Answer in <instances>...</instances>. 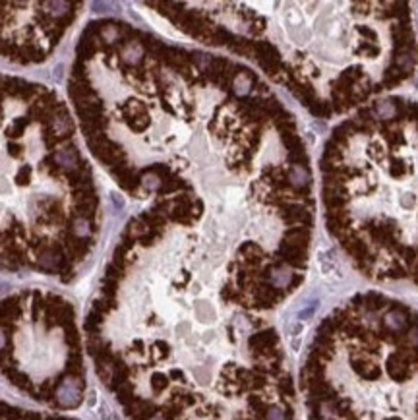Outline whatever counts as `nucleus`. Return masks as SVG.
<instances>
[{
	"label": "nucleus",
	"mask_w": 418,
	"mask_h": 420,
	"mask_svg": "<svg viewBox=\"0 0 418 420\" xmlns=\"http://www.w3.org/2000/svg\"><path fill=\"white\" fill-rule=\"evenodd\" d=\"M358 53H366L368 57H374V55H377V53H379V49H377L375 45L370 43V41H364V43L358 47Z\"/></svg>",
	"instance_id": "nucleus-12"
},
{
	"label": "nucleus",
	"mask_w": 418,
	"mask_h": 420,
	"mask_svg": "<svg viewBox=\"0 0 418 420\" xmlns=\"http://www.w3.org/2000/svg\"><path fill=\"white\" fill-rule=\"evenodd\" d=\"M389 174H391V176H395V178L403 176V174H404V165H403V163H393V165L389 167Z\"/></svg>",
	"instance_id": "nucleus-13"
},
{
	"label": "nucleus",
	"mask_w": 418,
	"mask_h": 420,
	"mask_svg": "<svg viewBox=\"0 0 418 420\" xmlns=\"http://www.w3.org/2000/svg\"><path fill=\"white\" fill-rule=\"evenodd\" d=\"M70 107L0 74V267L72 279L95 252L101 200Z\"/></svg>",
	"instance_id": "nucleus-2"
},
{
	"label": "nucleus",
	"mask_w": 418,
	"mask_h": 420,
	"mask_svg": "<svg viewBox=\"0 0 418 420\" xmlns=\"http://www.w3.org/2000/svg\"><path fill=\"white\" fill-rule=\"evenodd\" d=\"M82 8L80 2H0V58L28 66L45 62Z\"/></svg>",
	"instance_id": "nucleus-4"
},
{
	"label": "nucleus",
	"mask_w": 418,
	"mask_h": 420,
	"mask_svg": "<svg viewBox=\"0 0 418 420\" xmlns=\"http://www.w3.org/2000/svg\"><path fill=\"white\" fill-rule=\"evenodd\" d=\"M260 300L190 269L165 287L109 260L84 321L101 383L130 420H294V383Z\"/></svg>",
	"instance_id": "nucleus-1"
},
{
	"label": "nucleus",
	"mask_w": 418,
	"mask_h": 420,
	"mask_svg": "<svg viewBox=\"0 0 418 420\" xmlns=\"http://www.w3.org/2000/svg\"><path fill=\"white\" fill-rule=\"evenodd\" d=\"M308 109H310V113L314 116H317V118H329V116H331V105L327 101H321V99H316Z\"/></svg>",
	"instance_id": "nucleus-10"
},
{
	"label": "nucleus",
	"mask_w": 418,
	"mask_h": 420,
	"mask_svg": "<svg viewBox=\"0 0 418 420\" xmlns=\"http://www.w3.org/2000/svg\"><path fill=\"white\" fill-rule=\"evenodd\" d=\"M354 134H356V120H346L331 132V142L339 147H346Z\"/></svg>",
	"instance_id": "nucleus-6"
},
{
	"label": "nucleus",
	"mask_w": 418,
	"mask_h": 420,
	"mask_svg": "<svg viewBox=\"0 0 418 420\" xmlns=\"http://www.w3.org/2000/svg\"><path fill=\"white\" fill-rule=\"evenodd\" d=\"M331 103H333V109L337 111V113H343V111H346L348 107H352L354 103H352V99H350V91H346V89H341V87H331Z\"/></svg>",
	"instance_id": "nucleus-8"
},
{
	"label": "nucleus",
	"mask_w": 418,
	"mask_h": 420,
	"mask_svg": "<svg viewBox=\"0 0 418 420\" xmlns=\"http://www.w3.org/2000/svg\"><path fill=\"white\" fill-rule=\"evenodd\" d=\"M356 29H358V33H360V35L368 37L370 41H375V31H374V29L366 28V26H356Z\"/></svg>",
	"instance_id": "nucleus-14"
},
{
	"label": "nucleus",
	"mask_w": 418,
	"mask_h": 420,
	"mask_svg": "<svg viewBox=\"0 0 418 420\" xmlns=\"http://www.w3.org/2000/svg\"><path fill=\"white\" fill-rule=\"evenodd\" d=\"M0 372L45 406L72 410L82 405L87 374L72 302L41 289L2 300Z\"/></svg>",
	"instance_id": "nucleus-3"
},
{
	"label": "nucleus",
	"mask_w": 418,
	"mask_h": 420,
	"mask_svg": "<svg viewBox=\"0 0 418 420\" xmlns=\"http://www.w3.org/2000/svg\"><path fill=\"white\" fill-rule=\"evenodd\" d=\"M288 86V89L300 99V101L306 105V107H310L312 103L316 101L317 97H316V89L312 86H308V84H302V82H298V80H290L287 84Z\"/></svg>",
	"instance_id": "nucleus-7"
},
{
	"label": "nucleus",
	"mask_w": 418,
	"mask_h": 420,
	"mask_svg": "<svg viewBox=\"0 0 418 420\" xmlns=\"http://www.w3.org/2000/svg\"><path fill=\"white\" fill-rule=\"evenodd\" d=\"M383 136H385V140L389 142L391 145H401L403 144V132H383Z\"/></svg>",
	"instance_id": "nucleus-11"
},
{
	"label": "nucleus",
	"mask_w": 418,
	"mask_h": 420,
	"mask_svg": "<svg viewBox=\"0 0 418 420\" xmlns=\"http://www.w3.org/2000/svg\"><path fill=\"white\" fill-rule=\"evenodd\" d=\"M354 8H356V14L368 16V14H370V8H372V4H370V2H360V4H356Z\"/></svg>",
	"instance_id": "nucleus-15"
},
{
	"label": "nucleus",
	"mask_w": 418,
	"mask_h": 420,
	"mask_svg": "<svg viewBox=\"0 0 418 420\" xmlns=\"http://www.w3.org/2000/svg\"><path fill=\"white\" fill-rule=\"evenodd\" d=\"M404 78H406V74H403L395 64L393 66H389L387 70H385V74H383V82H381V86L385 87H395L397 84H401Z\"/></svg>",
	"instance_id": "nucleus-9"
},
{
	"label": "nucleus",
	"mask_w": 418,
	"mask_h": 420,
	"mask_svg": "<svg viewBox=\"0 0 418 420\" xmlns=\"http://www.w3.org/2000/svg\"><path fill=\"white\" fill-rule=\"evenodd\" d=\"M281 242H285V244L292 248L306 250L308 242H310V229H306V227H290V229L285 231Z\"/></svg>",
	"instance_id": "nucleus-5"
}]
</instances>
